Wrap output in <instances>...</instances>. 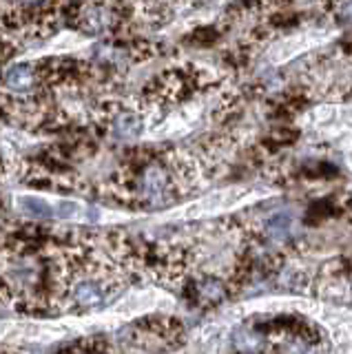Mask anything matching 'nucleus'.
Wrapping results in <instances>:
<instances>
[{"label": "nucleus", "instance_id": "8", "mask_svg": "<svg viewBox=\"0 0 352 354\" xmlns=\"http://www.w3.org/2000/svg\"><path fill=\"white\" fill-rule=\"evenodd\" d=\"M200 295L204 299H222L224 297V286L217 279H206L200 283Z\"/></svg>", "mask_w": 352, "mask_h": 354}, {"label": "nucleus", "instance_id": "10", "mask_svg": "<svg viewBox=\"0 0 352 354\" xmlns=\"http://www.w3.org/2000/svg\"><path fill=\"white\" fill-rule=\"evenodd\" d=\"M20 3H25V5H40V3H45V0H20Z\"/></svg>", "mask_w": 352, "mask_h": 354}, {"label": "nucleus", "instance_id": "7", "mask_svg": "<svg viewBox=\"0 0 352 354\" xmlns=\"http://www.w3.org/2000/svg\"><path fill=\"white\" fill-rule=\"evenodd\" d=\"M142 129V122L136 113H127V115H120L115 122V131L120 138H136Z\"/></svg>", "mask_w": 352, "mask_h": 354}, {"label": "nucleus", "instance_id": "4", "mask_svg": "<svg viewBox=\"0 0 352 354\" xmlns=\"http://www.w3.org/2000/svg\"><path fill=\"white\" fill-rule=\"evenodd\" d=\"M5 84L12 91H27L34 84V71L27 64H14L12 69L5 71Z\"/></svg>", "mask_w": 352, "mask_h": 354}, {"label": "nucleus", "instance_id": "3", "mask_svg": "<svg viewBox=\"0 0 352 354\" xmlns=\"http://www.w3.org/2000/svg\"><path fill=\"white\" fill-rule=\"evenodd\" d=\"M16 206L20 213L34 219H53V199H45L38 195H18Z\"/></svg>", "mask_w": 352, "mask_h": 354}, {"label": "nucleus", "instance_id": "9", "mask_svg": "<svg viewBox=\"0 0 352 354\" xmlns=\"http://www.w3.org/2000/svg\"><path fill=\"white\" fill-rule=\"evenodd\" d=\"M341 18L348 20V22H352V3L344 5V9H341Z\"/></svg>", "mask_w": 352, "mask_h": 354}, {"label": "nucleus", "instance_id": "2", "mask_svg": "<svg viewBox=\"0 0 352 354\" xmlns=\"http://www.w3.org/2000/svg\"><path fill=\"white\" fill-rule=\"evenodd\" d=\"M244 197L241 191H219V193H213L200 202H195L191 208H186V217H204V215H215V213H222V210L235 206L239 199Z\"/></svg>", "mask_w": 352, "mask_h": 354}, {"label": "nucleus", "instance_id": "5", "mask_svg": "<svg viewBox=\"0 0 352 354\" xmlns=\"http://www.w3.org/2000/svg\"><path fill=\"white\" fill-rule=\"evenodd\" d=\"M233 343H235V348L241 352H257L263 346L261 337L255 335V332H250V330H237L233 335Z\"/></svg>", "mask_w": 352, "mask_h": 354}, {"label": "nucleus", "instance_id": "6", "mask_svg": "<svg viewBox=\"0 0 352 354\" xmlns=\"http://www.w3.org/2000/svg\"><path fill=\"white\" fill-rule=\"evenodd\" d=\"M290 228H293V219H290V215H284V213L281 215H275L272 219H268V226H266L268 235L272 239H277V241L288 237Z\"/></svg>", "mask_w": 352, "mask_h": 354}, {"label": "nucleus", "instance_id": "1", "mask_svg": "<svg viewBox=\"0 0 352 354\" xmlns=\"http://www.w3.org/2000/svg\"><path fill=\"white\" fill-rule=\"evenodd\" d=\"M295 306L328 328L337 354H352V310L322 301H308V299H295Z\"/></svg>", "mask_w": 352, "mask_h": 354}]
</instances>
